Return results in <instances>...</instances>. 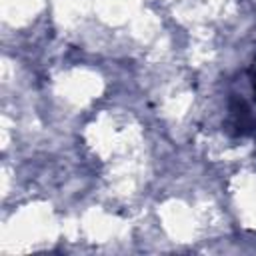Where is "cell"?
I'll return each instance as SVG.
<instances>
[{
	"instance_id": "6da1fadb",
	"label": "cell",
	"mask_w": 256,
	"mask_h": 256,
	"mask_svg": "<svg viewBox=\"0 0 256 256\" xmlns=\"http://www.w3.org/2000/svg\"><path fill=\"white\" fill-rule=\"evenodd\" d=\"M252 86H254V94H256V74L252 72Z\"/></svg>"
}]
</instances>
